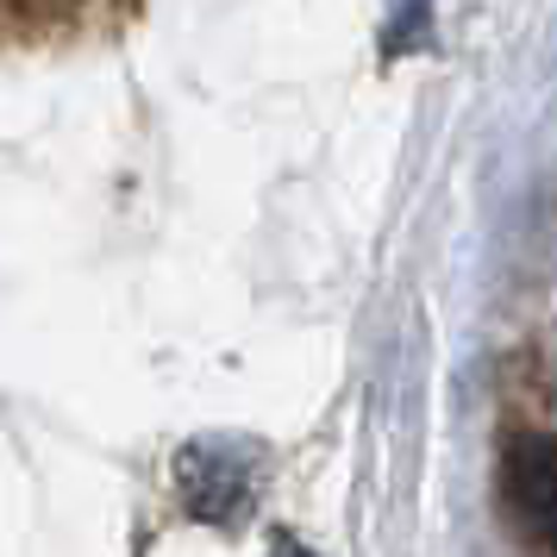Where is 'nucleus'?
I'll return each mask as SVG.
<instances>
[{
    "mask_svg": "<svg viewBox=\"0 0 557 557\" xmlns=\"http://www.w3.org/2000/svg\"><path fill=\"white\" fill-rule=\"evenodd\" d=\"M502 507L532 552L557 557V432H520L507 445Z\"/></svg>",
    "mask_w": 557,
    "mask_h": 557,
    "instance_id": "obj_1",
    "label": "nucleus"
},
{
    "mask_svg": "<svg viewBox=\"0 0 557 557\" xmlns=\"http://www.w3.org/2000/svg\"><path fill=\"white\" fill-rule=\"evenodd\" d=\"M176 488L182 507L207 527H232L251 507V451L226 438H201L176 457Z\"/></svg>",
    "mask_w": 557,
    "mask_h": 557,
    "instance_id": "obj_2",
    "label": "nucleus"
},
{
    "mask_svg": "<svg viewBox=\"0 0 557 557\" xmlns=\"http://www.w3.org/2000/svg\"><path fill=\"white\" fill-rule=\"evenodd\" d=\"M276 557H307V552H301V545H282V552H276Z\"/></svg>",
    "mask_w": 557,
    "mask_h": 557,
    "instance_id": "obj_3",
    "label": "nucleus"
}]
</instances>
